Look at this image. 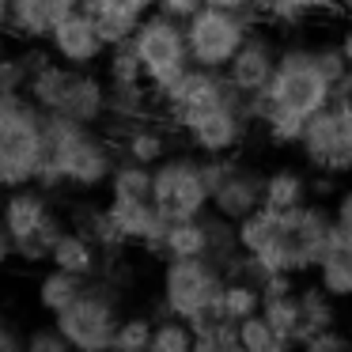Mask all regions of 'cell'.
I'll return each instance as SVG.
<instances>
[{
    "instance_id": "e575fe53",
    "label": "cell",
    "mask_w": 352,
    "mask_h": 352,
    "mask_svg": "<svg viewBox=\"0 0 352 352\" xmlns=\"http://www.w3.org/2000/svg\"><path fill=\"white\" fill-rule=\"evenodd\" d=\"M102 76H107V84H148L133 42L107 46V57H102Z\"/></svg>"
},
{
    "instance_id": "484cf974",
    "label": "cell",
    "mask_w": 352,
    "mask_h": 352,
    "mask_svg": "<svg viewBox=\"0 0 352 352\" xmlns=\"http://www.w3.org/2000/svg\"><path fill=\"white\" fill-rule=\"evenodd\" d=\"M122 155L125 160H137L144 163V167H155L160 160H167L170 155V144H167V133L160 129V125L152 122H133L122 129Z\"/></svg>"
},
{
    "instance_id": "277c9868",
    "label": "cell",
    "mask_w": 352,
    "mask_h": 352,
    "mask_svg": "<svg viewBox=\"0 0 352 352\" xmlns=\"http://www.w3.org/2000/svg\"><path fill=\"white\" fill-rule=\"evenodd\" d=\"M27 95L46 114L72 118L84 125L107 122V76H95V69H76L65 61H46L27 84Z\"/></svg>"
},
{
    "instance_id": "f907efd6",
    "label": "cell",
    "mask_w": 352,
    "mask_h": 352,
    "mask_svg": "<svg viewBox=\"0 0 352 352\" xmlns=\"http://www.w3.org/2000/svg\"><path fill=\"white\" fill-rule=\"evenodd\" d=\"M8 4L12 0H0V31H8Z\"/></svg>"
},
{
    "instance_id": "5bb4252c",
    "label": "cell",
    "mask_w": 352,
    "mask_h": 352,
    "mask_svg": "<svg viewBox=\"0 0 352 352\" xmlns=\"http://www.w3.org/2000/svg\"><path fill=\"white\" fill-rule=\"evenodd\" d=\"M46 50L54 54V61L76 65V69H95V65L107 57V42H102L95 19L87 16L84 8L69 12V16H65L61 23L50 31Z\"/></svg>"
},
{
    "instance_id": "f5cc1de1",
    "label": "cell",
    "mask_w": 352,
    "mask_h": 352,
    "mask_svg": "<svg viewBox=\"0 0 352 352\" xmlns=\"http://www.w3.org/2000/svg\"><path fill=\"white\" fill-rule=\"evenodd\" d=\"M341 16H349V19H352V0H341Z\"/></svg>"
},
{
    "instance_id": "44dd1931",
    "label": "cell",
    "mask_w": 352,
    "mask_h": 352,
    "mask_svg": "<svg viewBox=\"0 0 352 352\" xmlns=\"http://www.w3.org/2000/svg\"><path fill=\"white\" fill-rule=\"evenodd\" d=\"M318 284L329 292L333 299H352V239L341 235L333 228V239H329L326 254L318 258Z\"/></svg>"
},
{
    "instance_id": "7bdbcfd3",
    "label": "cell",
    "mask_w": 352,
    "mask_h": 352,
    "mask_svg": "<svg viewBox=\"0 0 352 352\" xmlns=\"http://www.w3.org/2000/svg\"><path fill=\"white\" fill-rule=\"evenodd\" d=\"M333 228L341 231V235H349L352 239V190H341L337 193V201H333Z\"/></svg>"
},
{
    "instance_id": "d6986e66",
    "label": "cell",
    "mask_w": 352,
    "mask_h": 352,
    "mask_svg": "<svg viewBox=\"0 0 352 352\" xmlns=\"http://www.w3.org/2000/svg\"><path fill=\"white\" fill-rule=\"evenodd\" d=\"M76 8H80V0H12L8 34L19 42H46L50 31Z\"/></svg>"
},
{
    "instance_id": "d4e9b609",
    "label": "cell",
    "mask_w": 352,
    "mask_h": 352,
    "mask_svg": "<svg viewBox=\"0 0 352 352\" xmlns=\"http://www.w3.org/2000/svg\"><path fill=\"white\" fill-rule=\"evenodd\" d=\"M155 107V95L148 84H107V118H114L118 125L148 122Z\"/></svg>"
},
{
    "instance_id": "e0dca14e",
    "label": "cell",
    "mask_w": 352,
    "mask_h": 352,
    "mask_svg": "<svg viewBox=\"0 0 352 352\" xmlns=\"http://www.w3.org/2000/svg\"><path fill=\"white\" fill-rule=\"evenodd\" d=\"M107 208H110V220L118 223L125 243L144 246L148 254H160L167 220H163L160 208L152 205V197H110Z\"/></svg>"
},
{
    "instance_id": "4dcf8cb0",
    "label": "cell",
    "mask_w": 352,
    "mask_h": 352,
    "mask_svg": "<svg viewBox=\"0 0 352 352\" xmlns=\"http://www.w3.org/2000/svg\"><path fill=\"white\" fill-rule=\"evenodd\" d=\"M80 8L95 19V27H99L107 46L129 42L133 31H137V23H140V16H129V12H122V8H107V4H91V0H80Z\"/></svg>"
},
{
    "instance_id": "f1b7e54d",
    "label": "cell",
    "mask_w": 352,
    "mask_h": 352,
    "mask_svg": "<svg viewBox=\"0 0 352 352\" xmlns=\"http://www.w3.org/2000/svg\"><path fill=\"white\" fill-rule=\"evenodd\" d=\"M84 276H76V273H65V269H57V265H50V273L38 280V307L54 318L57 311H65V307L72 303V299L84 292Z\"/></svg>"
},
{
    "instance_id": "ba28073f",
    "label": "cell",
    "mask_w": 352,
    "mask_h": 352,
    "mask_svg": "<svg viewBox=\"0 0 352 352\" xmlns=\"http://www.w3.org/2000/svg\"><path fill=\"white\" fill-rule=\"evenodd\" d=\"M265 99L269 107H284V110L311 118L333 102V84L318 69L311 46H288L276 57V69L265 84Z\"/></svg>"
},
{
    "instance_id": "b9f144b4",
    "label": "cell",
    "mask_w": 352,
    "mask_h": 352,
    "mask_svg": "<svg viewBox=\"0 0 352 352\" xmlns=\"http://www.w3.org/2000/svg\"><path fill=\"white\" fill-rule=\"evenodd\" d=\"M299 349H307V352H349L352 349V337L341 333L337 326H326V329H318V333L307 337Z\"/></svg>"
},
{
    "instance_id": "bcb514c9",
    "label": "cell",
    "mask_w": 352,
    "mask_h": 352,
    "mask_svg": "<svg viewBox=\"0 0 352 352\" xmlns=\"http://www.w3.org/2000/svg\"><path fill=\"white\" fill-rule=\"evenodd\" d=\"M91 4H107V8H122V12H129V16H140V19H144L148 12L155 8V0H91Z\"/></svg>"
},
{
    "instance_id": "5b68a950",
    "label": "cell",
    "mask_w": 352,
    "mask_h": 352,
    "mask_svg": "<svg viewBox=\"0 0 352 352\" xmlns=\"http://www.w3.org/2000/svg\"><path fill=\"white\" fill-rule=\"evenodd\" d=\"M118 299H122V292H118L114 284L91 276V280L84 284V292H80L65 311L54 314V326L65 333L69 349L110 352L114 329H118V322H122V303H118Z\"/></svg>"
},
{
    "instance_id": "3957f363",
    "label": "cell",
    "mask_w": 352,
    "mask_h": 352,
    "mask_svg": "<svg viewBox=\"0 0 352 352\" xmlns=\"http://www.w3.org/2000/svg\"><path fill=\"white\" fill-rule=\"evenodd\" d=\"M329 239H333V212L322 201H314V205L303 201V205L273 216V231H269V239L261 243V250L254 258H261L269 269L299 276L318 265Z\"/></svg>"
},
{
    "instance_id": "52a82bcc",
    "label": "cell",
    "mask_w": 352,
    "mask_h": 352,
    "mask_svg": "<svg viewBox=\"0 0 352 352\" xmlns=\"http://www.w3.org/2000/svg\"><path fill=\"white\" fill-rule=\"evenodd\" d=\"M261 23L254 8H216V4H201L190 19H186V46H190V61L201 69H228V61L239 54L246 34Z\"/></svg>"
},
{
    "instance_id": "816d5d0a",
    "label": "cell",
    "mask_w": 352,
    "mask_h": 352,
    "mask_svg": "<svg viewBox=\"0 0 352 352\" xmlns=\"http://www.w3.org/2000/svg\"><path fill=\"white\" fill-rule=\"evenodd\" d=\"M8 50H12L8 46V31H0V61H4V54H8Z\"/></svg>"
},
{
    "instance_id": "cb8c5ba5",
    "label": "cell",
    "mask_w": 352,
    "mask_h": 352,
    "mask_svg": "<svg viewBox=\"0 0 352 352\" xmlns=\"http://www.w3.org/2000/svg\"><path fill=\"white\" fill-rule=\"evenodd\" d=\"M160 258H208V228H205V212L193 220H175L167 223L160 243Z\"/></svg>"
},
{
    "instance_id": "9c48e42d",
    "label": "cell",
    "mask_w": 352,
    "mask_h": 352,
    "mask_svg": "<svg viewBox=\"0 0 352 352\" xmlns=\"http://www.w3.org/2000/svg\"><path fill=\"white\" fill-rule=\"evenodd\" d=\"M133 50L140 57V69H144V80L152 91L167 87L175 76H182L190 69V46H186V23L182 19H170L163 12H148L144 19L133 31Z\"/></svg>"
},
{
    "instance_id": "db71d44e",
    "label": "cell",
    "mask_w": 352,
    "mask_h": 352,
    "mask_svg": "<svg viewBox=\"0 0 352 352\" xmlns=\"http://www.w3.org/2000/svg\"><path fill=\"white\" fill-rule=\"evenodd\" d=\"M0 201H4V190H0Z\"/></svg>"
},
{
    "instance_id": "f35d334b",
    "label": "cell",
    "mask_w": 352,
    "mask_h": 352,
    "mask_svg": "<svg viewBox=\"0 0 352 352\" xmlns=\"http://www.w3.org/2000/svg\"><path fill=\"white\" fill-rule=\"evenodd\" d=\"M254 12L269 23H280V27H299L303 19H311V8L307 0H254Z\"/></svg>"
},
{
    "instance_id": "8992f818",
    "label": "cell",
    "mask_w": 352,
    "mask_h": 352,
    "mask_svg": "<svg viewBox=\"0 0 352 352\" xmlns=\"http://www.w3.org/2000/svg\"><path fill=\"white\" fill-rule=\"evenodd\" d=\"M223 284L228 276L212 258H167L160 276V314H178L190 322L197 314L220 311Z\"/></svg>"
},
{
    "instance_id": "ffe728a7",
    "label": "cell",
    "mask_w": 352,
    "mask_h": 352,
    "mask_svg": "<svg viewBox=\"0 0 352 352\" xmlns=\"http://www.w3.org/2000/svg\"><path fill=\"white\" fill-rule=\"evenodd\" d=\"M50 265L65 269V273H76V276H84V280H91V276H99L102 250L84 235V231L65 228L61 235H57L54 250H50Z\"/></svg>"
},
{
    "instance_id": "1f68e13d",
    "label": "cell",
    "mask_w": 352,
    "mask_h": 352,
    "mask_svg": "<svg viewBox=\"0 0 352 352\" xmlns=\"http://www.w3.org/2000/svg\"><path fill=\"white\" fill-rule=\"evenodd\" d=\"M107 193L110 197H152V167L137 160H118L114 163V175L107 182Z\"/></svg>"
},
{
    "instance_id": "603a6c76",
    "label": "cell",
    "mask_w": 352,
    "mask_h": 352,
    "mask_svg": "<svg viewBox=\"0 0 352 352\" xmlns=\"http://www.w3.org/2000/svg\"><path fill=\"white\" fill-rule=\"evenodd\" d=\"M311 197V178L296 167H276L265 175V190H261V205L273 212H288V208L303 205Z\"/></svg>"
},
{
    "instance_id": "4fadbf2b",
    "label": "cell",
    "mask_w": 352,
    "mask_h": 352,
    "mask_svg": "<svg viewBox=\"0 0 352 352\" xmlns=\"http://www.w3.org/2000/svg\"><path fill=\"white\" fill-rule=\"evenodd\" d=\"M250 125L254 122L243 107V95H235V99H223V102H216V107L193 114L190 122L182 125V133H186V140H190V148L197 155H235L239 148H243Z\"/></svg>"
},
{
    "instance_id": "4316f807",
    "label": "cell",
    "mask_w": 352,
    "mask_h": 352,
    "mask_svg": "<svg viewBox=\"0 0 352 352\" xmlns=\"http://www.w3.org/2000/svg\"><path fill=\"white\" fill-rule=\"evenodd\" d=\"M299 296V333H296V344H303L311 333L326 326H337V299L329 296L322 284H307V288L296 292Z\"/></svg>"
},
{
    "instance_id": "836d02e7",
    "label": "cell",
    "mask_w": 352,
    "mask_h": 352,
    "mask_svg": "<svg viewBox=\"0 0 352 352\" xmlns=\"http://www.w3.org/2000/svg\"><path fill=\"white\" fill-rule=\"evenodd\" d=\"M258 125L265 129V137L273 140L276 148H299L303 129H307V118L296 114V110H284V107H269Z\"/></svg>"
},
{
    "instance_id": "30bf717a",
    "label": "cell",
    "mask_w": 352,
    "mask_h": 352,
    "mask_svg": "<svg viewBox=\"0 0 352 352\" xmlns=\"http://www.w3.org/2000/svg\"><path fill=\"white\" fill-rule=\"evenodd\" d=\"M152 205L167 223L193 220L208 212V186L201 175V155H167L152 167Z\"/></svg>"
},
{
    "instance_id": "60d3db41",
    "label": "cell",
    "mask_w": 352,
    "mask_h": 352,
    "mask_svg": "<svg viewBox=\"0 0 352 352\" xmlns=\"http://www.w3.org/2000/svg\"><path fill=\"white\" fill-rule=\"evenodd\" d=\"M311 50H314V61H318L322 72H326L329 84H337V80L349 72V61H344L341 42H318V46H311Z\"/></svg>"
},
{
    "instance_id": "7c38bea8",
    "label": "cell",
    "mask_w": 352,
    "mask_h": 352,
    "mask_svg": "<svg viewBox=\"0 0 352 352\" xmlns=\"http://www.w3.org/2000/svg\"><path fill=\"white\" fill-rule=\"evenodd\" d=\"M152 95H155V107L182 129L193 114H201V110L216 107V102H223V99H235L239 91L231 87V80L223 69L190 65L182 76H175L167 87H160V91H152Z\"/></svg>"
},
{
    "instance_id": "9a60e30c",
    "label": "cell",
    "mask_w": 352,
    "mask_h": 352,
    "mask_svg": "<svg viewBox=\"0 0 352 352\" xmlns=\"http://www.w3.org/2000/svg\"><path fill=\"white\" fill-rule=\"evenodd\" d=\"M276 57H280V46L273 42V34H265V31L254 27L223 72H228L231 87H235L239 95H258V91H265L269 76H273Z\"/></svg>"
},
{
    "instance_id": "ab89813d",
    "label": "cell",
    "mask_w": 352,
    "mask_h": 352,
    "mask_svg": "<svg viewBox=\"0 0 352 352\" xmlns=\"http://www.w3.org/2000/svg\"><path fill=\"white\" fill-rule=\"evenodd\" d=\"M23 349H31V352H69V341H65V333L50 322V326H31L27 329Z\"/></svg>"
},
{
    "instance_id": "c3c4849f",
    "label": "cell",
    "mask_w": 352,
    "mask_h": 352,
    "mask_svg": "<svg viewBox=\"0 0 352 352\" xmlns=\"http://www.w3.org/2000/svg\"><path fill=\"white\" fill-rule=\"evenodd\" d=\"M12 258H16V243H12V231L4 228V220H0V269L8 265Z\"/></svg>"
},
{
    "instance_id": "681fc988",
    "label": "cell",
    "mask_w": 352,
    "mask_h": 352,
    "mask_svg": "<svg viewBox=\"0 0 352 352\" xmlns=\"http://www.w3.org/2000/svg\"><path fill=\"white\" fill-rule=\"evenodd\" d=\"M341 50H344V61H349V69H352V23H349V31L341 34Z\"/></svg>"
},
{
    "instance_id": "8d00e7d4",
    "label": "cell",
    "mask_w": 352,
    "mask_h": 352,
    "mask_svg": "<svg viewBox=\"0 0 352 352\" xmlns=\"http://www.w3.org/2000/svg\"><path fill=\"white\" fill-rule=\"evenodd\" d=\"M152 326H155L152 314H122L110 349L114 352H148L152 349Z\"/></svg>"
},
{
    "instance_id": "7dc6e473",
    "label": "cell",
    "mask_w": 352,
    "mask_h": 352,
    "mask_svg": "<svg viewBox=\"0 0 352 352\" xmlns=\"http://www.w3.org/2000/svg\"><path fill=\"white\" fill-rule=\"evenodd\" d=\"M333 178H337V175L318 170V175L311 178V197H314V201H318V197H329V193H333Z\"/></svg>"
},
{
    "instance_id": "ee69618b",
    "label": "cell",
    "mask_w": 352,
    "mask_h": 352,
    "mask_svg": "<svg viewBox=\"0 0 352 352\" xmlns=\"http://www.w3.org/2000/svg\"><path fill=\"white\" fill-rule=\"evenodd\" d=\"M205 0H155V12H163V16H170V19H190L193 12L201 8Z\"/></svg>"
},
{
    "instance_id": "f546056e",
    "label": "cell",
    "mask_w": 352,
    "mask_h": 352,
    "mask_svg": "<svg viewBox=\"0 0 352 352\" xmlns=\"http://www.w3.org/2000/svg\"><path fill=\"white\" fill-rule=\"evenodd\" d=\"M296 292L261 299V314H265V322L276 329V337L284 341V349H296V333H299V296Z\"/></svg>"
},
{
    "instance_id": "8fae6325",
    "label": "cell",
    "mask_w": 352,
    "mask_h": 352,
    "mask_svg": "<svg viewBox=\"0 0 352 352\" xmlns=\"http://www.w3.org/2000/svg\"><path fill=\"white\" fill-rule=\"evenodd\" d=\"M307 167L326 175H349L352 170V99H333L318 114L307 118L303 140H299Z\"/></svg>"
},
{
    "instance_id": "2e32d148",
    "label": "cell",
    "mask_w": 352,
    "mask_h": 352,
    "mask_svg": "<svg viewBox=\"0 0 352 352\" xmlns=\"http://www.w3.org/2000/svg\"><path fill=\"white\" fill-rule=\"evenodd\" d=\"M57 216H61V212L54 208L50 190H42L38 182L4 190V201H0V220H4V228L12 231V243H19V239L42 231L46 223H54Z\"/></svg>"
},
{
    "instance_id": "7a4b0ae2",
    "label": "cell",
    "mask_w": 352,
    "mask_h": 352,
    "mask_svg": "<svg viewBox=\"0 0 352 352\" xmlns=\"http://www.w3.org/2000/svg\"><path fill=\"white\" fill-rule=\"evenodd\" d=\"M46 110L27 91H0V190L31 186L42 170Z\"/></svg>"
},
{
    "instance_id": "d590c367",
    "label": "cell",
    "mask_w": 352,
    "mask_h": 352,
    "mask_svg": "<svg viewBox=\"0 0 352 352\" xmlns=\"http://www.w3.org/2000/svg\"><path fill=\"white\" fill-rule=\"evenodd\" d=\"M193 349V329L178 314H160L152 326V352H190Z\"/></svg>"
},
{
    "instance_id": "6da1fadb",
    "label": "cell",
    "mask_w": 352,
    "mask_h": 352,
    "mask_svg": "<svg viewBox=\"0 0 352 352\" xmlns=\"http://www.w3.org/2000/svg\"><path fill=\"white\" fill-rule=\"evenodd\" d=\"M118 163V148L99 125H84L72 118L46 114V144H42V170L34 182L42 190H107Z\"/></svg>"
},
{
    "instance_id": "7402d4cb",
    "label": "cell",
    "mask_w": 352,
    "mask_h": 352,
    "mask_svg": "<svg viewBox=\"0 0 352 352\" xmlns=\"http://www.w3.org/2000/svg\"><path fill=\"white\" fill-rule=\"evenodd\" d=\"M69 228L84 231L87 239H91L95 246H99L102 254H114V250H125V239L122 231H118V223L110 220V208L107 205H91V201H76V205L69 208Z\"/></svg>"
},
{
    "instance_id": "d6a6232c",
    "label": "cell",
    "mask_w": 352,
    "mask_h": 352,
    "mask_svg": "<svg viewBox=\"0 0 352 352\" xmlns=\"http://www.w3.org/2000/svg\"><path fill=\"white\" fill-rule=\"evenodd\" d=\"M261 311V288L250 280H239V276H228V284H223L220 292V314L231 322H243L250 318V314Z\"/></svg>"
},
{
    "instance_id": "f6af8a7d",
    "label": "cell",
    "mask_w": 352,
    "mask_h": 352,
    "mask_svg": "<svg viewBox=\"0 0 352 352\" xmlns=\"http://www.w3.org/2000/svg\"><path fill=\"white\" fill-rule=\"evenodd\" d=\"M16 349H23V329L8 314H0V352H16Z\"/></svg>"
},
{
    "instance_id": "ac0fdd59",
    "label": "cell",
    "mask_w": 352,
    "mask_h": 352,
    "mask_svg": "<svg viewBox=\"0 0 352 352\" xmlns=\"http://www.w3.org/2000/svg\"><path fill=\"white\" fill-rule=\"evenodd\" d=\"M261 190H265V175L235 160L231 170L220 178V186L208 193V208L228 216L231 223H239L243 216H250L254 208H261Z\"/></svg>"
},
{
    "instance_id": "74e56055",
    "label": "cell",
    "mask_w": 352,
    "mask_h": 352,
    "mask_svg": "<svg viewBox=\"0 0 352 352\" xmlns=\"http://www.w3.org/2000/svg\"><path fill=\"white\" fill-rule=\"evenodd\" d=\"M239 349H243V352H288L261 311L239 322Z\"/></svg>"
},
{
    "instance_id": "83f0119b",
    "label": "cell",
    "mask_w": 352,
    "mask_h": 352,
    "mask_svg": "<svg viewBox=\"0 0 352 352\" xmlns=\"http://www.w3.org/2000/svg\"><path fill=\"white\" fill-rule=\"evenodd\" d=\"M193 349L197 352H235L239 349V322L223 318L220 311H208L190 318Z\"/></svg>"
}]
</instances>
